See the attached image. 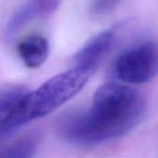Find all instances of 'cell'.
I'll return each instance as SVG.
<instances>
[{
    "label": "cell",
    "mask_w": 158,
    "mask_h": 158,
    "mask_svg": "<svg viewBox=\"0 0 158 158\" xmlns=\"http://www.w3.org/2000/svg\"><path fill=\"white\" fill-rule=\"evenodd\" d=\"M116 34L111 30L100 32L85 44L76 54L74 60L76 66L90 69L94 72L112 49Z\"/></svg>",
    "instance_id": "cell-5"
},
{
    "label": "cell",
    "mask_w": 158,
    "mask_h": 158,
    "mask_svg": "<svg viewBox=\"0 0 158 158\" xmlns=\"http://www.w3.org/2000/svg\"><path fill=\"white\" fill-rule=\"evenodd\" d=\"M38 145L35 134L23 136L8 144L1 153L0 158H33Z\"/></svg>",
    "instance_id": "cell-8"
},
{
    "label": "cell",
    "mask_w": 158,
    "mask_h": 158,
    "mask_svg": "<svg viewBox=\"0 0 158 158\" xmlns=\"http://www.w3.org/2000/svg\"><path fill=\"white\" fill-rule=\"evenodd\" d=\"M17 51L27 68L37 69L48 57L49 44L44 36L34 34L21 40L17 46Z\"/></svg>",
    "instance_id": "cell-6"
},
{
    "label": "cell",
    "mask_w": 158,
    "mask_h": 158,
    "mask_svg": "<svg viewBox=\"0 0 158 158\" xmlns=\"http://www.w3.org/2000/svg\"><path fill=\"white\" fill-rule=\"evenodd\" d=\"M94 73L90 69L75 66L49 79L36 90L29 92L18 108L6 120L0 122L1 138L67 103L85 86Z\"/></svg>",
    "instance_id": "cell-2"
},
{
    "label": "cell",
    "mask_w": 158,
    "mask_h": 158,
    "mask_svg": "<svg viewBox=\"0 0 158 158\" xmlns=\"http://www.w3.org/2000/svg\"><path fill=\"white\" fill-rule=\"evenodd\" d=\"M120 0H94L91 11L95 15H102L112 10Z\"/></svg>",
    "instance_id": "cell-9"
},
{
    "label": "cell",
    "mask_w": 158,
    "mask_h": 158,
    "mask_svg": "<svg viewBox=\"0 0 158 158\" xmlns=\"http://www.w3.org/2000/svg\"><path fill=\"white\" fill-rule=\"evenodd\" d=\"M114 73L128 84L150 81L158 74V44L143 42L124 51L115 62Z\"/></svg>",
    "instance_id": "cell-3"
},
{
    "label": "cell",
    "mask_w": 158,
    "mask_h": 158,
    "mask_svg": "<svg viewBox=\"0 0 158 158\" xmlns=\"http://www.w3.org/2000/svg\"><path fill=\"white\" fill-rule=\"evenodd\" d=\"M30 91L23 85H7L0 92V122L6 120L20 105Z\"/></svg>",
    "instance_id": "cell-7"
},
{
    "label": "cell",
    "mask_w": 158,
    "mask_h": 158,
    "mask_svg": "<svg viewBox=\"0 0 158 158\" xmlns=\"http://www.w3.org/2000/svg\"><path fill=\"white\" fill-rule=\"evenodd\" d=\"M60 0H28L22 4L8 19L5 36L11 39L25 26L33 20L54 12L59 6Z\"/></svg>",
    "instance_id": "cell-4"
},
{
    "label": "cell",
    "mask_w": 158,
    "mask_h": 158,
    "mask_svg": "<svg viewBox=\"0 0 158 158\" xmlns=\"http://www.w3.org/2000/svg\"><path fill=\"white\" fill-rule=\"evenodd\" d=\"M145 99L131 86L109 81L95 92L92 106L85 112L66 116L59 133L66 141L80 145H94L119 138L142 119Z\"/></svg>",
    "instance_id": "cell-1"
}]
</instances>
